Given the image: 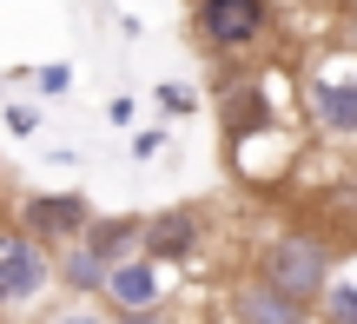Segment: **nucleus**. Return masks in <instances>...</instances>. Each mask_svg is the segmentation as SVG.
Returning <instances> with one entry per match:
<instances>
[{"label":"nucleus","instance_id":"39448f33","mask_svg":"<svg viewBox=\"0 0 357 324\" xmlns=\"http://www.w3.org/2000/svg\"><path fill=\"white\" fill-rule=\"evenodd\" d=\"M225 318L231 324H311V304H298L291 291H278L271 278H238L225 291Z\"/></svg>","mask_w":357,"mask_h":324},{"label":"nucleus","instance_id":"423d86ee","mask_svg":"<svg viewBox=\"0 0 357 324\" xmlns=\"http://www.w3.org/2000/svg\"><path fill=\"white\" fill-rule=\"evenodd\" d=\"M20 225L40 238V245H73V238L93 225V206H86V192H33L20 206Z\"/></svg>","mask_w":357,"mask_h":324},{"label":"nucleus","instance_id":"2eb2a0df","mask_svg":"<svg viewBox=\"0 0 357 324\" xmlns=\"http://www.w3.org/2000/svg\"><path fill=\"white\" fill-rule=\"evenodd\" d=\"M7 126H13V132H33L40 113H33V106H7Z\"/></svg>","mask_w":357,"mask_h":324},{"label":"nucleus","instance_id":"4468645a","mask_svg":"<svg viewBox=\"0 0 357 324\" xmlns=\"http://www.w3.org/2000/svg\"><path fill=\"white\" fill-rule=\"evenodd\" d=\"M119 324H172L166 304H146V311H119Z\"/></svg>","mask_w":357,"mask_h":324},{"label":"nucleus","instance_id":"7ed1b4c3","mask_svg":"<svg viewBox=\"0 0 357 324\" xmlns=\"http://www.w3.org/2000/svg\"><path fill=\"white\" fill-rule=\"evenodd\" d=\"M192 26H199V40L212 53H252L271 40V26H278V13H271V0H199V13H192Z\"/></svg>","mask_w":357,"mask_h":324},{"label":"nucleus","instance_id":"20e7f679","mask_svg":"<svg viewBox=\"0 0 357 324\" xmlns=\"http://www.w3.org/2000/svg\"><path fill=\"white\" fill-rule=\"evenodd\" d=\"M53 285V245H40L26 225L0 232V311H20Z\"/></svg>","mask_w":357,"mask_h":324},{"label":"nucleus","instance_id":"6e6552de","mask_svg":"<svg viewBox=\"0 0 357 324\" xmlns=\"http://www.w3.org/2000/svg\"><path fill=\"white\" fill-rule=\"evenodd\" d=\"M100 298L113 304V311H146V304H166V272H159V259L132 252V259L106 265V285H100Z\"/></svg>","mask_w":357,"mask_h":324},{"label":"nucleus","instance_id":"ddd939ff","mask_svg":"<svg viewBox=\"0 0 357 324\" xmlns=\"http://www.w3.org/2000/svg\"><path fill=\"white\" fill-rule=\"evenodd\" d=\"M33 86H40V93H66V86H73V66H60V60H53V66H40V73H33Z\"/></svg>","mask_w":357,"mask_h":324},{"label":"nucleus","instance_id":"0eeeda50","mask_svg":"<svg viewBox=\"0 0 357 324\" xmlns=\"http://www.w3.org/2000/svg\"><path fill=\"white\" fill-rule=\"evenodd\" d=\"M205 238V219L192 206H172V212H153V219H139V252L159 265H185L192 252H199Z\"/></svg>","mask_w":357,"mask_h":324},{"label":"nucleus","instance_id":"1a4fd4ad","mask_svg":"<svg viewBox=\"0 0 357 324\" xmlns=\"http://www.w3.org/2000/svg\"><path fill=\"white\" fill-rule=\"evenodd\" d=\"M311 318H324V324H357V238H351V245H337V265H331V278H324Z\"/></svg>","mask_w":357,"mask_h":324},{"label":"nucleus","instance_id":"f3484780","mask_svg":"<svg viewBox=\"0 0 357 324\" xmlns=\"http://www.w3.org/2000/svg\"><path fill=\"white\" fill-rule=\"evenodd\" d=\"M311 7H351V0H311Z\"/></svg>","mask_w":357,"mask_h":324},{"label":"nucleus","instance_id":"f8f14e48","mask_svg":"<svg viewBox=\"0 0 357 324\" xmlns=\"http://www.w3.org/2000/svg\"><path fill=\"white\" fill-rule=\"evenodd\" d=\"M40 324H113V318H106L93 298H73V304H53V311L40 318Z\"/></svg>","mask_w":357,"mask_h":324},{"label":"nucleus","instance_id":"dca6fc26","mask_svg":"<svg viewBox=\"0 0 357 324\" xmlns=\"http://www.w3.org/2000/svg\"><path fill=\"white\" fill-rule=\"evenodd\" d=\"M159 100H166L172 113H185V106H192V93H185V86H159Z\"/></svg>","mask_w":357,"mask_h":324},{"label":"nucleus","instance_id":"f03ea898","mask_svg":"<svg viewBox=\"0 0 357 324\" xmlns=\"http://www.w3.org/2000/svg\"><path fill=\"white\" fill-rule=\"evenodd\" d=\"M331 265H337V245L324 232H305V225H284V232H271L265 245H258V278L291 291L298 304H318Z\"/></svg>","mask_w":357,"mask_h":324},{"label":"nucleus","instance_id":"f257e3e1","mask_svg":"<svg viewBox=\"0 0 357 324\" xmlns=\"http://www.w3.org/2000/svg\"><path fill=\"white\" fill-rule=\"evenodd\" d=\"M305 119L318 139L357 146V47H324L305 66Z\"/></svg>","mask_w":357,"mask_h":324},{"label":"nucleus","instance_id":"9d476101","mask_svg":"<svg viewBox=\"0 0 357 324\" xmlns=\"http://www.w3.org/2000/svg\"><path fill=\"white\" fill-rule=\"evenodd\" d=\"M53 278H60L73 298H100V285H106V259L86 245V238H73V245H60V259H53Z\"/></svg>","mask_w":357,"mask_h":324},{"label":"nucleus","instance_id":"9b49d317","mask_svg":"<svg viewBox=\"0 0 357 324\" xmlns=\"http://www.w3.org/2000/svg\"><path fill=\"white\" fill-rule=\"evenodd\" d=\"M79 238H86L106 265H119V259H132V252H139V219H93Z\"/></svg>","mask_w":357,"mask_h":324}]
</instances>
